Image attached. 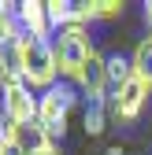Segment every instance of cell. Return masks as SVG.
Segmentation results:
<instances>
[{
  "label": "cell",
  "instance_id": "1",
  "mask_svg": "<svg viewBox=\"0 0 152 155\" xmlns=\"http://www.w3.org/2000/svg\"><path fill=\"white\" fill-rule=\"evenodd\" d=\"M19 52H22V81L30 89H52L60 78V63H56V48L48 37H19Z\"/></svg>",
  "mask_w": 152,
  "mask_h": 155
},
{
  "label": "cell",
  "instance_id": "2",
  "mask_svg": "<svg viewBox=\"0 0 152 155\" xmlns=\"http://www.w3.org/2000/svg\"><path fill=\"white\" fill-rule=\"evenodd\" d=\"M52 48H56L60 74H63V78H74V81H78L82 67L89 63V55L97 52L93 41H89V30H85V26H67V30H60V33L52 37Z\"/></svg>",
  "mask_w": 152,
  "mask_h": 155
},
{
  "label": "cell",
  "instance_id": "3",
  "mask_svg": "<svg viewBox=\"0 0 152 155\" xmlns=\"http://www.w3.org/2000/svg\"><path fill=\"white\" fill-rule=\"evenodd\" d=\"M74 100H78V96H74V89H71V85H52V89H45V92H41L37 122H41V126L52 133V140L67 133V118H71Z\"/></svg>",
  "mask_w": 152,
  "mask_h": 155
},
{
  "label": "cell",
  "instance_id": "4",
  "mask_svg": "<svg viewBox=\"0 0 152 155\" xmlns=\"http://www.w3.org/2000/svg\"><path fill=\"white\" fill-rule=\"evenodd\" d=\"M37 107H41V96H33V89L26 81L0 89V111H4L11 122H19V126L37 122Z\"/></svg>",
  "mask_w": 152,
  "mask_h": 155
},
{
  "label": "cell",
  "instance_id": "5",
  "mask_svg": "<svg viewBox=\"0 0 152 155\" xmlns=\"http://www.w3.org/2000/svg\"><path fill=\"white\" fill-rule=\"evenodd\" d=\"M148 85H141L137 78H130V81L119 89V92H111L108 96V107H111V114H115L119 122H137L141 114H145V104H148Z\"/></svg>",
  "mask_w": 152,
  "mask_h": 155
},
{
  "label": "cell",
  "instance_id": "6",
  "mask_svg": "<svg viewBox=\"0 0 152 155\" xmlns=\"http://www.w3.org/2000/svg\"><path fill=\"white\" fill-rule=\"evenodd\" d=\"M78 89L85 92V100H108V55H100V52H93L89 55V63L82 67V74H78Z\"/></svg>",
  "mask_w": 152,
  "mask_h": 155
},
{
  "label": "cell",
  "instance_id": "7",
  "mask_svg": "<svg viewBox=\"0 0 152 155\" xmlns=\"http://www.w3.org/2000/svg\"><path fill=\"white\" fill-rule=\"evenodd\" d=\"M19 26H22V33H30V37H48V33H56L52 30V18H48V4L45 0H22L19 4ZM52 41V37H48Z\"/></svg>",
  "mask_w": 152,
  "mask_h": 155
},
{
  "label": "cell",
  "instance_id": "8",
  "mask_svg": "<svg viewBox=\"0 0 152 155\" xmlns=\"http://www.w3.org/2000/svg\"><path fill=\"white\" fill-rule=\"evenodd\" d=\"M22 81V52H19V41L0 45V89L19 85Z\"/></svg>",
  "mask_w": 152,
  "mask_h": 155
},
{
  "label": "cell",
  "instance_id": "9",
  "mask_svg": "<svg viewBox=\"0 0 152 155\" xmlns=\"http://www.w3.org/2000/svg\"><path fill=\"white\" fill-rule=\"evenodd\" d=\"M19 148H22L26 155H45V151H52L56 144H52V133H48L41 122H30V126L19 129Z\"/></svg>",
  "mask_w": 152,
  "mask_h": 155
},
{
  "label": "cell",
  "instance_id": "10",
  "mask_svg": "<svg viewBox=\"0 0 152 155\" xmlns=\"http://www.w3.org/2000/svg\"><path fill=\"white\" fill-rule=\"evenodd\" d=\"M130 63H134V78H137L141 85H148V89H152V33L137 41L134 55H130Z\"/></svg>",
  "mask_w": 152,
  "mask_h": 155
},
{
  "label": "cell",
  "instance_id": "11",
  "mask_svg": "<svg viewBox=\"0 0 152 155\" xmlns=\"http://www.w3.org/2000/svg\"><path fill=\"white\" fill-rule=\"evenodd\" d=\"M123 0H85L82 4V22H97V18H119Z\"/></svg>",
  "mask_w": 152,
  "mask_h": 155
},
{
  "label": "cell",
  "instance_id": "12",
  "mask_svg": "<svg viewBox=\"0 0 152 155\" xmlns=\"http://www.w3.org/2000/svg\"><path fill=\"white\" fill-rule=\"evenodd\" d=\"M130 78H134V63L126 55H108V92H119Z\"/></svg>",
  "mask_w": 152,
  "mask_h": 155
},
{
  "label": "cell",
  "instance_id": "13",
  "mask_svg": "<svg viewBox=\"0 0 152 155\" xmlns=\"http://www.w3.org/2000/svg\"><path fill=\"white\" fill-rule=\"evenodd\" d=\"M108 100H85V133L89 137H100L108 129Z\"/></svg>",
  "mask_w": 152,
  "mask_h": 155
},
{
  "label": "cell",
  "instance_id": "14",
  "mask_svg": "<svg viewBox=\"0 0 152 155\" xmlns=\"http://www.w3.org/2000/svg\"><path fill=\"white\" fill-rule=\"evenodd\" d=\"M19 4H0V45H11L22 37V26H19Z\"/></svg>",
  "mask_w": 152,
  "mask_h": 155
},
{
  "label": "cell",
  "instance_id": "15",
  "mask_svg": "<svg viewBox=\"0 0 152 155\" xmlns=\"http://www.w3.org/2000/svg\"><path fill=\"white\" fill-rule=\"evenodd\" d=\"M0 155H26L19 144H0Z\"/></svg>",
  "mask_w": 152,
  "mask_h": 155
},
{
  "label": "cell",
  "instance_id": "16",
  "mask_svg": "<svg viewBox=\"0 0 152 155\" xmlns=\"http://www.w3.org/2000/svg\"><path fill=\"white\" fill-rule=\"evenodd\" d=\"M145 18H148V26H152V0L145 4Z\"/></svg>",
  "mask_w": 152,
  "mask_h": 155
},
{
  "label": "cell",
  "instance_id": "17",
  "mask_svg": "<svg viewBox=\"0 0 152 155\" xmlns=\"http://www.w3.org/2000/svg\"><path fill=\"white\" fill-rule=\"evenodd\" d=\"M108 155H123V151H119V148H108Z\"/></svg>",
  "mask_w": 152,
  "mask_h": 155
},
{
  "label": "cell",
  "instance_id": "18",
  "mask_svg": "<svg viewBox=\"0 0 152 155\" xmlns=\"http://www.w3.org/2000/svg\"><path fill=\"white\" fill-rule=\"evenodd\" d=\"M45 155H60V151H56V148H52V151H45Z\"/></svg>",
  "mask_w": 152,
  "mask_h": 155
}]
</instances>
